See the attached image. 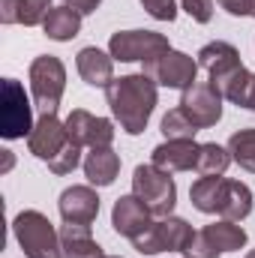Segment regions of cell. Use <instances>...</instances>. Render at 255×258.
I'll list each match as a JSON object with an SVG mask.
<instances>
[{
    "mask_svg": "<svg viewBox=\"0 0 255 258\" xmlns=\"http://www.w3.org/2000/svg\"><path fill=\"white\" fill-rule=\"evenodd\" d=\"M228 153L231 159L255 174V129H240L228 138Z\"/></svg>",
    "mask_w": 255,
    "mask_h": 258,
    "instance_id": "cb8c5ba5",
    "label": "cell"
},
{
    "mask_svg": "<svg viewBox=\"0 0 255 258\" xmlns=\"http://www.w3.org/2000/svg\"><path fill=\"white\" fill-rule=\"evenodd\" d=\"M249 15L255 18V0H249Z\"/></svg>",
    "mask_w": 255,
    "mask_h": 258,
    "instance_id": "d590c367",
    "label": "cell"
},
{
    "mask_svg": "<svg viewBox=\"0 0 255 258\" xmlns=\"http://www.w3.org/2000/svg\"><path fill=\"white\" fill-rule=\"evenodd\" d=\"M150 210L147 204L138 198V195H120L114 201V210H111V225L117 234H123L129 240H135L147 225H150Z\"/></svg>",
    "mask_w": 255,
    "mask_h": 258,
    "instance_id": "4fadbf2b",
    "label": "cell"
},
{
    "mask_svg": "<svg viewBox=\"0 0 255 258\" xmlns=\"http://www.w3.org/2000/svg\"><path fill=\"white\" fill-rule=\"evenodd\" d=\"M243 108H249V111H255V75H252V84H249V90H246V99H243Z\"/></svg>",
    "mask_w": 255,
    "mask_h": 258,
    "instance_id": "836d02e7",
    "label": "cell"
},
{
    "mask_svg": "<svg viewBox=\"0 0 255 258\" xmlns=\"http://www.w3.org/2000/svg\"><path fill=\"white\" fill-rule=\"evenodd\" d=\"M42 30L54 42H69L81 30V12L72 9V6H66V3L63 6H51L48 15H45V21H42Z\"/></svg>",
    "mask_w": 255,
    "mask_h": 258,
    "instance_id": "d6986e66",
    "label": "cell"
},
{
    "mask_svg": "<svg viewBox=\"0 0 255 258\" xmlns=\"http://www.w3.org/2000/svg\"><path fill=\"white\" fill-rule=\"evenodd\" d=\"M195 132L198 126L189 120V114L177 105V108H171L165 117H162V135L168 138V141H189L195 138Z\"/></svg>",
    "mask_w": 255,
    "mask_h": 258,
    "instance_id": "d4e9b609",
    "label": "cell"
},
{
    "mask_svg": "<svg viewBox=\"0 0 255 258\" xmlns=\"http://www.w3.org/2000/svg\"><path fill=\"white\" fill-rule=\"evenodd\" d=\"M48 9H51V0H21V6H18V24L36 27V24L45 21Z\"/></svg>",
    "mask_w": 255,
    "mask_h": 258,
    "instance_id": "484cf974",
    "label": "cell"
},
{
    "mask_svg": "<svg viewBox=\"0 0 255 258\" xmlns=\"http://www.w3.org/2000/svg\"><path fill=\"white\" fill-rule=\"evenodd\" d=\"M222 189H225V177H198L189 189L192 207L201 213H219Z\"/></svg>",
    "mask_w": 255,
    "mask_h": 258,
    "instance_id": "44dd1931",
    "label": "cell"
},
{
    "mask_svg": "<svg viewBox=\"0 0 255 258\" xmlns=\"http://www.w3.org/2000/svg\"><path fill=\"white\" fill-rule=\"evenodd\" d=\"M180 108L189 114V120L198 129H210L222 120V96L210 81H195L183 90Z\"/></svg>",
    "mask_w": 255,
    "mask_h": 258,
    "instance_id": "9c48e42d",
    "label": "cell"
},
{
    "mask_svg": "<svg viewBox=\"0 0 255 258\" xmlns=\"http://www.w3.org/2000/svg\"><path fill=\"white\" fill-rule=\"evenodd\" d=\"M60 252L63 258H102L99 243L90 234V225L66 222L60 228Z\"/></svg>",
    "mask_w": 255,
    "mask_h": 258,
    "instance_id": "e0dca14e",
    "label": "cell"
},
{
    "mask_svg": "<svg viewBox=\"0 0 255 258\" xmlns=\"http://www.w3.org/2000/svg\"><path fill=\"white\" fill-rule=\"evenodd\" d=\"M57 207H60L63 222L90 225L99 216V195L93 192L90 186H69V189H63Z\"/></svg>",
    "mask_w": 255,
    "mask_h": 258,
    "instance_id": "5bb4252c",
    "label": "cell"
},
{
    "mask_svg": "<svg viewBox=\"0 0 255 258\" xmlns=\"http://www.w3.org/2000/svg\"><path fill=\"white\" fill-rule=\"evenodd\" d=\"M198 66L210 72V84L219 87L222 81H228L234 72H240L243 63H240V51L231 45V42H207L201 51H198Z\"/></svg>",
    "mask_w": 255,
    "mask_h": 258,
    "instance_id": "7c38bea8",
    "label": "cell"
},
{
    "mask_svg": "<svg viewBox=\"0 0 255 258\" xmlns=\"http://www.w3.org/2000/svg\"><path fill=\"white\" fill-rule=\"evenodd\" d=\"M132 195H138L153 216H171L177 204V186L168 171H159L156 165H138L132 171Z\"/></svg>",
    "mask_w": 255,
    "mask_h": 258,
    "instance_id": "3957f363",
    "label": "cell"
},
{
    "mask_svg": "<svg viewBox=\"0 0 255 258\" xmlns=\"http://www.w3.org/2000/svg\"><path fill=\"white\" fill-rule=\"evenodd\" d=\"M18 6H21V0H0V21L18 24Z\"/></svg>",
    "mask_w": 255,
    "mask_h": 258,
    "instance_id": "4dcf8cb0",
    "label": "cell"
},
{
    "mask_svg": "<svg viewBox=\"0 0 255 258\" xmlns=\"http://www.w3.org/2000/svg\"><path fill=\"white\" fill-rule=\"evenodd\" d=\"M246 258H255V249H252V252H246Z\"/></svg>",
    "mask_w": 255,
    "mask_h": 258,
    "instance_id": "8d00e7d4",
    "label": "cell"
},
{
    "mask_svg": "<svg viewBox=\"0 0 255 258\" xmlns=\"http://www.w3.org/2000/svg\"><path fill=\"white\" fill-rule=\"evenodd\" d=\"M231 162H234V159H231L228 147H219L216 141H210V144H201V147H198L195 171H198L201 177H222Z\"/></svg>",
    "mask_w": 255,
    "mask_h": 258,
    "instance_id": "603a6c76",
    "label": "cell"
},
{
    "mask_svg": "<svg viewBox=\"0 0 255 258\" xmlns=\"http://www.w3.org/2000/svg\"><path fill=\"white\" fill-rule=\"evenodd\" d=\"M33 111L24 87L15 78H3L0 84V135L3 138H24L33 132Z\"/></svg>",
    "mask_w": 255,
    "mask_h": 258,
    "instance_id": "52a82bcc",
    "label": "cell"
},
{
    "mask_svg": "<svg viewBox=\"0 0 255 258\" xmlns=\"http://www.w3.org/2000/svg\"><path fill=\"white\" fill-rule=\"evenodd\" d=\"M198 147L201 144H195V138H189V141H165V144L153 147V162L150 165H156L159 171H168V174L189 171L198 162Z\"/></svg>",
    "mask_w": 255,
    "mask_h": 258,
    "instance_id": "9a60e30c",
    "label": "cell"
},
{
    "mask_svg": "<svg viewBox=\"0 0 255 258\" xmlns=\"http://www.w3.org/2000/svg\"><path fill=\"white\" fill-rule=\"evenodd\" d=\"M12 168V150H3V171Z\"/></svg>",
    "mask_w": 255,
    "mask_h": 258,
    "instance_id": "e575fe53",
    "label": "cell"
},
{
    "mask_svg": "<svg viewBox=\"0 0 255 258\" xmlns=\"http://www.w3.org/2000/svg\"><path fill=\"white\" fill-rule=\"evenodd\" d=\"M105 96H108L111 114L117 117L120 129L126 135H141L156 108V81L144 72L123 75L105 87Z\"/></svg>",
    "mask_w": 255,
    "mask_h": 258,
    "instance_id": "6da1fadb",
    "label": "cell"
},
{
    "mask_svg": "<svg viewBox=\"0 0 255 258\" xmlns=\"http://www.w3.org/2000/svg\"><path fill=\"white\" fill-rule=\"evenodd\" d=\"M78 162H81V144H75V141L69 138V144L48 162V168H51L54 174H72Z\"/></svg>",
    "mask_w": 255,
    "mask_h": 258,
    "instance_id": "4316f807",
    "label": "cell"
},
{
    "mask_svg": "<svg viewBox=\"0 0 255 258\" xmlns=\"http://www.w3.org/2000/svg\"><path fill=\"white\" fill-rule=\"evenodd\" d=\"M204 234L210 237V243H213L219 252H237V249L246 246V231H243L237 222H231V219H219V222L207 225Z\"/></svg>",
    "mask_w": 255,
    "mask_h": 258,
    "instance_id": "7402d4cb",
    "label": "cell"
},
{
    "mask_svg": "<svg viewBox=\"0 0 255 258\" xmlns=\"http://www.w3.org/2000/svg\"><path fill=\"white\" fill-rule=\"evenodd\" d=\"M12 234L27 258H63L60 231H54L51 219L39 210H21L12 219Z\"/></svg>",
    "mask_w": 255,
    "mask_h": 258,
    "instance_id": "7a4b0ae2",
    "label": "cell"
},
{
    "mask_svg": "<svg viewBox=\"0 0 255 258\" xmlns=\"http://www.w3.org/2000/svg\"><path fill=\"white\" fill-rule=\"evenodd\" d=\"M141 6H144V12L153 15L156 21H174V18H177L174 0H141Z\"/></svg>",
    "mask_w": 255,
    "mask_h": 258,
    "instance_id": "f1b7e54d",
    "label": "cell"
},
{
    "mask_svg": "<svg viewBox=\"0 0 255 258\" xmlns=\"http://www.w3.org/2000/svg\"><path fill=\"white\" fill-rule=\"evenodd\" d=\"M183 9L201 24H207L213 18V0H183Z\"/></svg>",
    "mask_w": 255,
    "mask_h": 258,
    "instance_id": "f546056e",
    "label": "cell"
},
{
    "mask_svg": "<svg viewBox=\"0 0 255 258\" xmlns=\"http://www.w3.org/2000/svg\"><path fill=\"white\" fill-rule=\"evenodd\" d=\"M144 75H150L156 84L162 87H171V90H186L195 84V75H198V60H192L189 54L183 51H165L162 57L144 63Z\"/></svg>",
    "mask_w": 255,
    "mask_h": 258,
    "instance_id": "ba28073f",
    "label": "cell"
},
{
    "mask_svg": "<svg viewBox=\"0 0 255 258\" xmlns=\"http://www.w3.org/2000/svg\"><path fill=\"white\" fill-rule=\"evenodd\" d=\"M66 132H69V138H72L75 144L90 147V150H96V147H111V141H114V123L105 120V117H93V114L84 111V108H75V111L66 117Z\"/></svg>",
    "mask_w": 255,
    "mask_h": 258,
    "instance_id": "30bf717a",
    "label": "cell"
},
{
    "mask_svg": "<svg viewBox=\"0 0 255 258\" xmlns=\"http://www.w3.org/2000/svg\"><path fill=\"white\" fill-rule=\"evenodd\" d=\"M66 6H72V9H78L81 15H90V12H96V6L102 3V0H63Z\"/></svg>",
    "mask_w": 255,
    "mask_h": 258,
    "instance_id": "d6a6232c",
    "label": "cell"
},
{
    "mask_svg": "<svg viewBox=\"0 0 255 258\" xmlns=\"http://www.w3.org/2000/svg\"><path fill=\"white\" fill-rule=\"evenodd\" d=\"M117 171H120V156L111 147H96L84 159V177L93 186H111Z\"/></svg>",
    "mask_w": 255,
    "mask_h": 258,
    "instance_id": "ac0fdd59",
    "label": "cell"
},
{
    "mask_svg": "<svg viewBox=\"0 0 255 258\" xmlns=\"http://www.w3.org/2000/svg\"><path fill=\"white\" fill-rule=\"evenodd\" d=\"M78 75L90 84V87H108L114 81V57L99 51V48H81L78 51Z\"/></svg>",
    "mask_w": 255,
    "mask_h": 258,
    "instance_id": "2e32d148",
    "label": "cell"
},
{
    "mask_svg": "<svg viewBox=\"0 0 255 258\" xmlns=\"http://www.w3.org/2000/svg\"><path fill=\"white\" fill-rule=\"evenodd\" d=\"M252 213V189L240 180H228L225 177V189H222V201H219V216L240 222Z\"/></svg>",
    "mask_w": 255,
    "mask_h": 258,
    "instance_id": "ffe728a7",
    "label": "cell"
},
{
    "mask_svg": "<svg viewBox=\"0 0 255 258\" xmlns=\"http://www.w3.org/2000/svg\"><path fill=\"white\" fill-rule=\"evenodd\" d=\"M102 258H120V255H105V252H102Z\"/></svg>",
    "mask_w": 255,
    "mask_h": 258,
    "instance_id": "74e56055",
    "label": "cell"
},
{
    "mask_svg": "<svg viewBox=\"0 0 255 258\" xmlns=\"http://www.w3.org/2000/svg\"><path fill=\"white\" fill-rule=\"evenodd\" d=\"M183 255L186 258H216L219 255V249L210 243V237H207L204 231H195L192 240L186 243V249H183Z\"/></svg>",
    "mask_w": 255,
    "mask_h": 258,
    "instance_id": "83f0119b",
    "label": "cell"
},
{
    "mask_svg": "<svg viewBox=\"0 0 255 258\" xmlns=\"http://www.w3.org/2000/svg\"><path fill=\"white\" fill-rule=\"evenodd\" d=\"M192 225L180 216H162L159 222H150L135 240L132 246L141 255H159V252H183L186 243L192 240Z\"/></svg>",
    "mask_w": 255,
    "mask_h": 258,
    "instance_id": "277c9868",
    "label": "cell"
},
{
    "mask_svg": "<svg viewBox=\"0 0 255 258\" xmlns=\"http://www.w3.org/2000/svg\"><path fill=\"white\" fill-rule=\"evenodd\" d=\"M165 51H171V45L156 30H120L108 39V54L120 63H135V60L150 63Z\"/></svg>",
    "mask_w": 255,
    "mask_h": 258,
    "instance_id": "8992f818",
    "label": "cell"
},
{
    "mask_svg": "<svg viewBox=\"0 0 255 258\" xmlns=\"http://www.w3.org/2000/svg\"><path fill=\"white\" fill-rule=\"evenodd\" d=\"M27 144H30V153H33L36 159L51 162L66 144H69L66 120H57V114H42V117L36 120L33 132L27 135Z\"/></svg>",
    "mask_w": 255,
    "mask_h": 258,
    "instance_id": "8fae6325",
    "label": "cell"
},
{
    "mask_svg": "<svg viewBox=\"0 0 255 258\" xmlns=\"http://www.w3.org/2000/svg\"><path fill=\"white\" fill-rule=\"evenodd\" d=\"M30 87H33L36 108L42 114H57L60 96H63V90H66V69L60 63V57L39 54L30 63Z\"/></svg>",
    "mask_w": 255,
    "mask_h": 258,
    "instance_id": "5b68a950",
    "label": "cell"
},
{
    "mask_svg": "<svg viewBox=\"0 0 255 258\" xmlns=\"http://www.w3.org/2000/svg\"><path fill=\"white\" fill-rule=\"evenodd\" d=\"M228 15H249V0H219Z\"/></svg>",
    "mask_w": 255,
    "mask_h": 258,
    "instance_id": "1f68e13d",
    "label": "cell"
}]
</instances>
